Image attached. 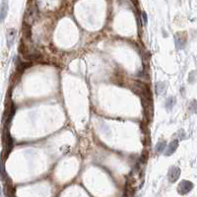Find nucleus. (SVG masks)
<instances>
[{
  "mask_svg": "<svg viewBox=\"0 0 197 197\" xmlns=\"http://www.w3.org/2000/svg\"><path fill=\"white\" fill-rule=\"evenodd\" d=\"M193 188V183L189 180H182L180 181L179 186H177V192L181 195L187 194L188 192L191 191V189Z\"/></svg>",
  "mask_w": 197,
  "mask_h": 197,
  "instance_id": "f257e3e1",
  "label": "nucleus"
},
{
  "mask_svg": "<svg viewBox=\"0 0 197 197\" xmlns=\"http://www.w3.org/2000/svg\"><path fill=\"white\" fill-rule=\"evenodd\" d=\"M180 176V169L177 167H172L169 169V173H168V177L169 182H176V181L179 179Z\"/></svg>",
  "mask_w": 197,
  "mask_h": 197,
  "instance_id": "f03ea898",
  "label": "nucleus"
},
{
  "mask_svg": "<svg viewBox=\"0 0 197 197\" xmlns=\"http://www.w3.org/2000/svg\"><path fill=\"white\" fill-rule=\"evenodd\" d=\"M8 1L3 0L2 3L0 4V22H3L8 14Z\"/></svg>",
  "mask_w": 197,
  "mask_h": 197,
  "instance_id": "7ed1b4c3",
  "label": "nucleus"
},
{
  "mask_svg": "<svg viewBox=\"0 0 197 197\" xmlns=\"http://www.w3.org/2000/svg\"><path fill=\"white\" fill-rule=\"evenodd\" d=\"M176 44L177 48H183L186 44V36L182 33H177L176 34Z\"/></svg>",
  "mask_w": 197,
  "mask_h": 197,
  "instance_id": "20e7f679",
  "label": "nucleus"
},
{
  "mask_svg": "<svg viewBox=\"0 0 197 197\" xmlns=\"http://www.w3.org/2000/svg\"><path fill=\"white\" fill-rule=\"evenodd\" d=\"M4 146H5V150H7L6 155H8L11 152V150H12V146H13L12 138H11V136L9 135L8 131L5 133V136H4Z\"/></svg>",
  "mask_w": 197,
  "mask_h": 197,
  "instance_id": "39448f33",
  "label": "nucleus"
},
{
  "mask_svg": "<svg viewBox=\"0 0 197 197\" xmlns=\"http://www.w3.org/2000/svg\"><path fill=\"white\" fill-rule=\"evenodd\" d=\"M177 147H179V140L175 139V140L172 141L169 143V145L168 146L167 151H166V156H171L172 154H173L176 151Z\"/></svg>",
  "mask_w": 197,
  "mask_h": 197,
  "instance_id": "423d86ee",
  "label": "nucleus"
},
{
  "mask_svg": "<svg viewBox=\"0 0 197 197\" xmlns=\"http://www.w3.org/2000/svg\"><path fill=\"white\" fill-rule=\"evenodd\" d=\"M15 38H16V31L14 29H10L7 33V44L8 48H11L15 41Z\"/></svg>",
  "mask_w": 197,
  "mask_h": 197,
  "instance_id": "0eeeda50",
  "label": "nucleus"
},
{
  "mask_svg": "<svg viewBox=\"0 0 197 197\" xmlns=\"http://www.w3.org/2000/svg\"><path fill=\"white\" fill-rule=\"evenodd\" d=\"M167 148V143H166V141L164 140H162V141H159L157 143V145H156V151L158 153H162V152H164V150Z\"/></svg>",
  "mask_w": 197,
  "mask_h": 197,
  "instance_id": "6e6552de",
  "label": "nucleus"
},
{
  "mask_svg": "<svg viewBox=\"0 0 197 197\" xmlns=\"http://www.w3.org/2000/svg\"><path fill=\"white\" fill-rule=\"evenodd\" d=\"M176 103V99L173 98V97H169V98L167 100V102H166V107L169 110L172 109V107L175 106Z\"/></svg>",
  "mask_w": 197,
  "mask_h": 197,
  "instance_id": "1a4fd4ad",
  "label": "nucleus"
},
{
  "mask_svg": "<svg viewBox=\"0 0 197 197\" xmlns=\"http://www.w3.org/2000/svg\"><path fill=\"white\" fill-rule=\"evenodd\" d=\"M164 87H165L164 83H158L157 84V91L159 94H162V93L164 92Z\"/></svg>",
  "mask_w": 197,
  "mask_h": 197,
  "instance_id": "9d476101",
  "label": "nucleus"
},
{
  "mask_svg": "<svg viewBox=\"0 0 197 197\" xmlns=\"http://www.w3.org/2000/svg\"><path fill=\"white\" fill-rule=\"evenodd\" d=\"M142 17H143V21H144V24H147V16L145 12L142 13Z\"/></svg>",
  "mask_w": 197,
  "mask_h": 197,
  "instance_id": "9b49d317",
  "label": "nucleus"
},
{
  "mask_svg": "<svg viewBox=\"0 0 197 197\" xmlns=\"http://www.w3.org/2000/svg\"><path fill=\"white\" fill-rule=\"evenodd\" d=\"M0 197H2V193H1V188H0Z\"/></svg>",
  "mask_w": 197,
  "mask_h": 197,
  "instance_id": "f8f14e48",
  "label": "nucleus"
}]
</instances>
